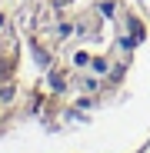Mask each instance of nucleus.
Returning a JSON list of instances; mask_svg holds the SVG:
<instances>
[{
  "instance_id": "f257e3e1",
  "label": "nucleus",
  "mask_w": 150,
  "mask_h": 153,
  "mask_svg": "<svg viewBox=\"0 0 150 153\" xmlns=\"http://www.w3.org/2000/svg\"><path fill=\"white\" fill-rule=\"evenodd\" d=\"M150 110V0H0V153H127Z\"/></svg>"
}]
</instances>
